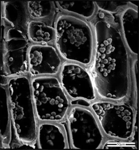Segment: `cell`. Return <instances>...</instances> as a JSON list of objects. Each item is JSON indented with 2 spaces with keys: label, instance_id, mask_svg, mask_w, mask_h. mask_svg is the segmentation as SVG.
<instances>
[{
  "label": "cell",
  "instance_id": "obj_3",
  "mask_svg": "<svg viewBox=\"0 0 139 150\" xmlns=\"http://www.w3.org/2000/svg\"><path fill=\"white\" fill-rule=\"evenodd\" d=\"M7 88L16 139L19 143L36 144L39 121L34 104L30 77L23 75L9 78Z\"/></svg>",
  "mask_w": 139,
  "mask_h": 150
},
{
  "label": "cell",
  "instance_id": "obj_15",
  "mask_svg": "<svg viewBox=\"0 0 139 150\" xmlns=\"http://www.w3.org/2000/svg\"><path fill=\"white\" fill-rule=\"evenodd\" d=\"M58 9L64 13L81 18L91 19L96 13L97 8L94 1H56Z\"/></svg>",
  "mask_w": 139,
  "mask_h": 150
},
{
  "label": "cell",
  "instance_id": "obj_5",
  "mask_svg": "<svg viewBox=\"0 0 139 150\" xmlns=\"http://www.w3.org/2000/svg\"><path fill=\"white\" fill-rule=\"evenodd\" d=\"M109 100H96L91 109L104 135L112 139L130 141L134 136L136 113L131 104Z\"/></svg>",
  "mask_w": 139,
  "mask_h": 150
},
{
  "label": "cell",
  "instance_id": "obj_11",
  "mask_svg": "<svg viewBox=\"0 0 139 150\" xmlns=\"http://www.w3.org/2000/svg\"><path fill=\"white\" fill-rule=\"evenodd\" d=\"M132 4L122 11L120 17L121 32L129 52L138 56L139 52L138 12Z\"/></svg>",
  "mask_w": 139,
  "mask_h": 150
},
{
  "label": "cell",
  "instance_id": "obj_16",
  "mask_svg": "<svg viewBox=\"0 0 139 150\" xmlns=\"http://www.w3.org/2000/svg\"><path fill=\"white\" fill-rule=\"evenodd\" d=\"M29 15L31 20L52 21L56 13V4L53 1H27Z\"/></svg>",
  "mask_w": 139,
  "mask_h": 150
},
{
  "label": "cell",
  "instance_id": "obj_13",
  "mask_svg": "<svg viewBox=\"0 0 139 150\" xmlns=\"http://www.w3.org/2000/svg\"><path fill=\"white\" fill-rule=\"evenodd\" d=\"M12 122L7 86H1L0 88V137L1 149L9 148L11 144Z\"/></svg>",
  "mask_w": 139,
  "mask_h": 150
},
{
  "label": "cell",
  "instance_id": "obj_14",
  "mask_svg": "<svg viewBox=\"0 0 139 150\" xmlns=\"http://www.w3.org/2000/svg\"><path fill=\"white\" fill-rule=\"evenodd\" d=\"M52 22L31 20L27 29L28 37L31 42L47 45L54 42L55 28L54 25L53 26Z\"/></svg>",
  "mask_w": 139,
  "mask_h": 150
},
{
  "label": "cell",
  "instance_id": "obj_2",
  "mask_svg": "<svg viewBox=\"0 0 139 150\" xmlns=\"http://www.w3.org/2000/svg\"><path fill=\"white\" fill-rule=\"evenodd\" d=\"M55 47L66 62L91 64L94 54L95 37L90 23L77 16L60 14L54 22Z\"/></svg>",
  "mask_w": 139,
  "mask_h": 150
},
{
  "label": "cell",
  "instance_id": "obj_18",
  "mask_svg": "<svg viewBox=\"0 0 139 150\" xmlns=\"http://www.w3.org/2000/svg\"><path fill=\"white\" fill-rule=\"evenodd\" d=\"M102 149H137L136 144L130 141H125L113 139L104 142Z\"/></svg>",
  "mask_w": 139,
  "mask_h": 150
},
{
  "label": "cell",
  "instance_id": "obj_1",
  "mask_svg": "<svg viewBox=\"0 0 139 150\" xmlns=\"http://www.w3.org/2000/svg\"><path fill=\"white\" fill-rule=\"evenodd\" d=\"M113 14L97 9L92 20L94 54L88 69L98 96L121 102L131 90L129 51Z\"/></svg>",
  "mask_w": 139,
  "mask_h": 150
},
{
  "label": "cell",
  "instance_id": "obj_8",
  "mask_svg": "<svg viewBox=\"0 0 139 150\" xmlns=\"http://www.w3.org/2000/svg\"><path fill=\"white\" fill-rule=\"evenodd\" d=\"M59 78L70 99H82L91 102L98 98L91 76L86 67L77 63H62Z\"/></svg>",
  "mask_w": 139,
  "mask_h": 150
},
{
  "label": "cell",
  "instance_id": "obj_4",
  "mask_svg": "<svg viewBox=\"0 0 139 150\" xmlns=\"http://www.w3.org/2000/svg\"><path fill=\"white\" fill-rule=\"evenodd\" d=\"M31 78L34 104L39 122L60 123L71 108L70 99L56 76Z\"/></svg>",
  "mask_w": 139,
  "mask_h": 150
},
{
  "label": "cell",
  "instance_id": "obj_10",
  "mask_svg": "<svg viewBox=\"0 0 139 150\" xmlns=\"http://www.w3.org/2000/svg\"><path fill=\"white\" fill-rule=\"evenodd\" d=\"M36 145L37 149L59 150L69 149L65 129L59 123L39 122Z\"/></svg>",
  "mask_w": 139,
  "mask_h": 150
},
{
  "label": "cell",
  "instance_id": "obj_12",
  "mask_svg": "<svg viewBox=\"0 0 139 150\" xmlns=\"http://www.w3.org/2000/svg\"><path fill=\"white\" fill-rule=\"evenodd\" d=\"M2 24L8 28L22 30L27 32L31 20L27 2L2 1Z\"/></svg>",
  "mask_w": 139,
  "mask_h": 150
},
{
  "label": "cell",
  "instance_id": "obj_17",
  "mask_svg": "<svg viewBox=\"0 0 139 150\" xmlns=\"http://www.w3.org/2000/svg\"><path fill=\"white\" fill-rule=\"evenodd\" d=\"M97 8L100 11L105 13L113 14L124 10L126 8L131 6V2L118 1H95Z\"/></svg>",
  "mask_w": 139,
  "mask_h": 150
},
{
  "label": "cell",
  "instance_id": "obj_7",
  "mask_svg": "<svg viewBox=\"0 0 139 150\" xmlns=\"http://www.w3.org/2000/svg\"><path fill=\"white\" fill-rule=\"evenodd\" d=\"M1 77L29 75L28 53L31 42L27 32L2 24Z\"/></svg>",
  "mask_w": 139,
  "mask_h": 150
},
{
  "label": "cell",
  "instance_id": "obj_9",
  "mask_svg": "<svg viewBox=\"0 0 139 150\" xmlns=\"http://www.w3.org/2000/svg\"><path fill=\"white\" fill-rule=\"evenodd\" d=\"M63 63L58 51L51 44H32L28 53V75L30 78L56 76Z\"/></svg>",
  "mask_w": 139,
  "mask_h": 150
},
{
  "label": "cell",
  "instance_id": "obj_19",
  "mask_svg": "<svg viewBox=\"0 0 139 150\" xmlns=\"http://www.w3.org/2000/svg\"><path fill=\"white\" fill-rule=\"evenodd\" d=\"M91 103L92 102L84 99H70V104H71V107L78 106L85 107V108H91Z\"/></svg>",
  "mask_w": 139,
  "mask_h": 150
},
{
  "label": "cell",
  "instance_id": "obj_6",
  "mask_svg": "<svg viewBox=\"0 0 139 150\" xmlns=\"http://www.w3.org/2000/svg\"><path fill=\"white\" fill-rule=\"evenodd\" d=\"M66 119L69 149H101L104 142L105 135L91 108L78 106L71 107Z\"/></svg>",
  "mask_w": 139,
  "mask_h": 150
}]
</instances>
